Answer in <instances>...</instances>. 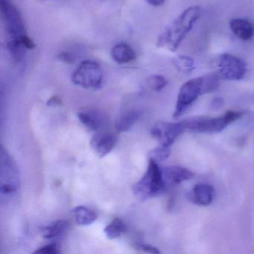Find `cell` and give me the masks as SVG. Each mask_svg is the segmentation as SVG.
I'll return each instance as SVG.
<instances>
[{
	"label": "cell",
	"mask_w": 254,
	"mask_h": 254,
	"mask_svg": "<svg viewBox=\"0 0 254 254\" xmlns=\"http://www.w3.org/2000/svg\"><path fill=\"white\" fill-rule=\"evenodd\" d=\"M201 10L193 5L184 10L178 18L159 36L157 46L160 48H167L175 53L192 29L194 23L200 18Z\"/></svg>",
	"instance_id": "obj_1"
},
{
	"label": "cell",
	"mask_w": 254,
	"mask_h": 254,
	"mask_svg": "<svg viewBox=\"0 0 254 254\" xmlns=\"http://www.w3.org/2000/svg\"><path fill=\"white\" fill-rule=\"evenodd\" d=\"M132 190L135 197L141 200L151 198L166 191L162 169L157 162L148 160L146 172L142 178L133 186Z\"/></svg>",
	"instance_id": "obj_2"
},
{
	"label": "cell",
	"mask_w": 254,
	"mask_h": 254,
	"mask_svg": "<svg viewBox=\"0 0 254 254\" xmlns=\"http://www.w3.org/2000/svg\"><path fill=\"white\" fill-rule=\"evenodd\" d=\"M242 112L229 111L221 117H193L184 120L186 128L189 131L198 133H217L221 131L230 123L240 119Z\"/></svg>",
	"instance_id": "obj_3"
},
{
	"label": "cell",
	"mask_w": 254,
	"mask_h": 254,
	"mask_svg": "<svg viewBox=\"0 0 254 254\" xmlns=\"http://www.w3.org/2000/svg\"><path fill=\"white\" fill-rule=\"evenodd\" d=\"M1 180L0 194L2 198H11L20 187L18 169L7 149L1 146Z\"/></svg>",
	"instance_id": "obj_4"
},
{
	"label": "cell",
	"mask_w": 254,
	"mask_h": 254,
	"mask_svg": "<svg viewBox=\"0 0 254 254\" xmlns=\"http://www.w3.org/2000/svg\"><path fill=\"white\" fill-rule=\"evenodd\" d=\"M0 8L5 24L8 41H21L26 36V29L23 18L11 0H0Z\"/></svg>",
	"instance_id": "obj_5"
},
{
	"label": "cell",
	"mask_w": 254,
	"mask_h": 254,
	"mask_svg": "<svg viewBox=\"0 0 254 254\" xmlns=\"http://www.w3.org/2000/svg\"><path fill=\"white\" fill-rule=\"evenodd\" d=\"M72 81L75 85L82 88L97 90L102 87L103 73L100 65L94 61L81 62L72 75Z\"/></svg>",
	"instance_id": "obj_6"
},
{
	"label": "cell",
	"mask_w": 254,
	"mask_h": 254,
	"mask_svg": "<svg viewBox=\"0 0 254 254\" xmlns=\"http://www.w3.org/2000/svg\"><path fill=\"white\" fill-rule=\"evenodd\" d=\"M201 87L202 77L192 78L181 86L173 114L174 118H179L184 115L198 96H201Z\"/></svg>",
	"instance_id": "obj_7"
},
{
	"label": "cell",
	"mask_w": 254,
	"mask_h": 254,
	"mask_svg": "<svg viewBox=\"0 0 254 254\" xmlns=\"http://www.w3.org/2000/svg\"><path fill=\"white\" fill-rule=\"evenodd\" d=\"M218 68L221 78L227 81L242 80L247 72V64L243 60L227 53L219 56Z\"/></svg>",
	"instance_id": "obj_8"
},
{
	"label": "cell",
	"mask_w": 254,
	"mask_h": 254,
	"mask_svg": "<svg viewBox=\"0 0 254 254\" xmlns=\"http://www.w3.org/2000/svg\"><path fill=\"white\" fill-rule=\"evenodd\" d=\"M187 130L185 122L166 123L160 122L151 128V134L160 145L170 147L177 138Z\"/></svg>",
	"instance_id": "obj_9"
},
{
	"label": "cell",
	"mask_w": 254,
	"mask_h": 254,
	"mask_svg": "<svg viewBox=\"0 0 254 254\" xmlns=\"http://www.w3.org/2000/svg\"><path fill=\"white\" fill-rule=\"evenodd\" d=\"M117 137L111 132H99L90 139V146L99 157L108 155L115 147Z\"/></svg>",
	"instance_id": "obj_10"
},
{
	"label": "cell",
	"mask_w": 254,
	"mask_h": 254,
	"mask_svg": "<svg viewBox=\"0 0 254 254\" xmlns=\"http://www.w3.org/2000/svg\"><path fill=\"white\" fill-rule=\"evenodd\" d=\"M162 175L166 190L191 179L194 176L191 171L177 166H169L162 169Z\"/></svg>",
	"instance_id": "obj_11"
},
{
	"label": "cell",
	"mask_w": 254,
	"mask_h": 254,
	"mask_svg": "<svg viewBox=\"0 0 254 254\" xmlns=\"http://www.w3.org/2000/svg\"><path fill=\"white\" fill-rule=\"evenodd\" d=\"M215 194V189L212 186L206 184H197L193 187L190 194V199L201 206H207L212 203Z\"/></svg>",
	"instance_id": "obj_12"
},
{
	"label": "cell",
	"mask_w": 254,
	"mask_h": 254,
	"mask_svg": "<svg viewBox=\"0 0 254 254\" xmlns=\"http://www.w3.org/2000/svg\"><path fill=\"white\" fill-rule=\"evenodd\" d=\"M230 29L242 41H249L254 35V24L246 19L236 18L230 20Z\"/></svg>",
	"instance_id": "obj_13"
},
{
	"label": "cell",
	"mask_w": 254,
	"mask_h": 254,
	"mask_svg": "<svg viewBox=\"0 0 254 254\" xmlns=\"http://www.w3.org/2000/svg\"><path fill=\"white\" fill-rule=\"evenodd\" d=\"M111 56L113 60L120 64L130 63L136 59L134 50L125 43L116 44L111 50Z\"/></svg>",
	"instance_id": "obj_14"
},
{
	"label": "cell",
	"mask_w": 254,
	"mask_h": 254,
	"mask_svg": "<svg viewBox=\"0 0 254 254\" xmlns=\"http://www.w3.org/2000/svg\"><path fill=\"white\" fill-rule=\"evenodd\" d=\"M78 120L89 130L96 131L102 125V116L96 111H84L77 114Z\"/></svg>",
	"instance_id": "obj_15"
},
{
	"label": "cell",
	"mask_w": 254,
	"mask_h": 254,
	"mask_svg": "<svg viewBox=\"0 0 254 254\" xmlns=\"http://www.w3.org/2000/svg\"><path fill=\"white\" fill-rule=\"evenodd\" d=\"M142 117L141 111L133 110L127 111L118 117L116 121V128L120 132H126L130 130Z\"/></svg>",
	"instance_id": "obj_16"
},
{
	"label": "cell",
	"mask_w": 254,
	"mask_h": 254,
	"mask_svg": "<svg viewBox=\"0 0 254 254\" xmlns=\"http://www.w3.org/2000/svg\"><path fill=\"white\" fill-rule=\"evenodd\" d=\"M69 227V223L66 220H58L41 229V236L46 239H55L62 236Z\"/></svg>",
	"instance_id": "obj_17"
},
{
	"label": "cell",
	"mask_w": 254,
	"mask_h": 254,
	"mask_svg": "<svg viewBox=\"0 0 254 254\" xmlns=\"http://www.w3.org/2000/svg\"><path fill=\"white\" fill-rule=\"evenodd\" d=\"M74 217L78 225L88 226L97 219L94 211L85 206H78L73 209Z\"/></svg>",
	"instance_id": "obj_18"
},
{
	"label": "cell",
	"mask_w": 254,
	"mask_h": 254,
	"mask_svg": "<svg viewBox=\"0 0 254 254\" xmlns=\"http://www.w3.org/2000/svg\"><path fill=\"white\" fill-rule=\"evenodd\" d=\"M126 226L124 221L119 218L113 220L104 229L105 236L109 239H115L120 237L123 233H126Z\"/></svg>",
	"instance_id": "obj_19"
},
{
	"label": "cell",
	"mask_w": 254,
	"mask_h": 254,
	"mask_svg": "<svg viewBox=\"0 0 254 254\" xmlns=\"http://www.w3.org/2000/svg\"><path fill=\"white\" fill-rule=\"evenodd\" d=\"M221 78L218 73H209L202 76L201 95L215 91L219 87Z\"/></svg>",
	"instance_id": "obj_20"
},
{
	"label": "cell",
	"mask_w": 254,
	"mask_h": 254,
	"mask_svg": "<svg viewBox=\"0 0 254 254\" xmlns=\"http://www.w3.org/2000/svg\"><path fill=\"white\" fill-rule=\"evenodd\" d=\"M172 63L175 65V67L183 73H191L194 69V60L190 56H176L172 60Z\"/></svg>",
	"instance_id": "obj_21"
},
{
	"label": "cell",
	"mask_w": 254,
	"mask_h": 254,
	"mask_svg": "<svg viewBox=\"0 0 254 254\" xmlns=\"http://www.w3.org/2000/svg\"><path fill=\"white\" fill-rule=\"evenodd\" d=\"M145 87L154 92L161 91L168 84L167 80L162 75H151L145 80Z\"/></svg>",
	"instance_id": "obj_22"
},
{
	"label": "cell",
	"mask_w": 254,
	"mask_h": 254,
	"mask_svg": "<svg viewBox=\"0 0 254 254\" xmlns=\"http://www.w3.org/2000/svg\"><path fill=\"white\" fill-rule=\"evenodd\" d=\"M171 150L169 147L160 145V146L154 148L148 152V160L161 162L166 160L170 155Z\"/></svg>",
	"instance_id": "obj_23"
},
{
	"label": "cell",
	"mask_w": 254,
	"mask_h": 254,
	"mask_svg": "<svg viewBox=\"0 0 254 254\" xmlns=\"http://www.w3.org/2000/svg\"><path fill=\"white\" fill-rule=\"evenodd\" d=\"M60 253V250L56 243L49 244L42 248H38L33 254H58Z\"/></svg>",
	"instance_id": "obj_24"
},
{
	"label": "cell",
	"mask_w": 254,
	"mask_h": 254,
	"mask_svg": "<svg viewBox=\"0 0 254 254\" xmlns=\"http://www.w3.org/2000/svg\"><path fill=\"white\" fill-rule=\"evenodd\" d=\"M133 248L138 251H143L145 253H148V254H160V251L157 249L156 247L153 245H149V244L142 243V242H137L133 245Z\"/></svg>",
	"instance_id": "obj_25"
},
{
	"label": "cell",
	"mask_w": 254,
	"mask_h": 254,
	"mask_svg": "<svg viewBox=\"0 0 254 254\" xmlns=\"http://www.w3.org/2000/svg\"><path fill=\"white\" fill-rule=\"evenodd\" d=\"M58 59L62 62L67 64H72L75 61L72 55H71L70 53H66V52L61 53L60 54L58 55Z\"/></svg>",
	"instance_id": "obj_26"
},
{
	"label": "cell",
	"mask_w": 254,
	"mask_h": 254,
	"mask_svg": "<svg viewBox=\"0 0 254 254\" xmlns=\"http://www.w3.org/2000/svg\"><path fill=\"white\" fill-rule=\"evenodd\" d=\"M224 105V99L222 98L217 97L213 99L211 102V108L214 111L221 109Z\"/></svg>",
	"instance_id": "obj_27"
},
{
	"label": "cell",
	"mask_w": 254,
	"mask_h": 254,
	"mask_svg": "<svg viewBox=\"0 0 254 254\" xmlns=\"http://www.w3.org/2000/svg\"><path fill=\"white\" fill-rule=\"evenodd\" d=\"M62 104V100H61L60 98L58 97V96H53V97L50 98L47 102V106L50 107L59 106V105H61Z\"/></svg>",
	"instance_id": "obj_28"
},
{
	"label": "cell",
	"mask_w": 254,
	"mask_h": 254,
	"mask_svg": "<svg viewBox=\"0 0 254 254\" xmlns=\"http://www.w3.org/2000/svg\"><path fill=\"white\" fill-rule=\"evenodd\" d=\"M149 5H152L154 7L161 6L164 4L166 0H145Z\"/></svg>",
	"instance_id": "obj_29"
}]
</instances>
